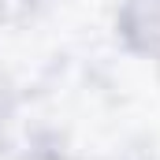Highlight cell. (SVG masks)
Returning <instances> with one entry per match:
<instances>
[{"label": "cell", "mask_w": 160, "mask_h": 160, "mask_svg": "<svg viewBox=\"0 0 160 160\" xmlns=\"http://www.w3.org/2000/svg\"><path fill=\"white\" fill-rule=\"evenodd\" d=\"M123 34L142 52H157L160 56V0H127Z\"/></svg>", "instance_id": "1"}]
</instances>
